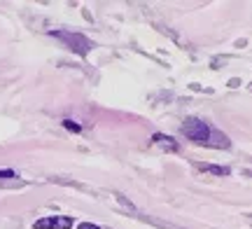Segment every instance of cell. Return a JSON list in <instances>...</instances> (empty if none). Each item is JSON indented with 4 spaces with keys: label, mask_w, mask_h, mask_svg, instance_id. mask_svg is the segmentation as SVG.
<instances>
[{
    "label": "cell",
    "mask_w": 252,
    "mask_h": 229,
    "mask_svg": "<svg viewBox=\"0 0 252 229\" xmlns=\"http://www.w3.org/2000/svg\"><path fill=\"white\" fill-rule=\"evenodd\" d=\"M182 133L189 138V140H194L196 145H206V147H229V138L222 133V131H217L213 129L208 122L198 117H187L182 122Z\"/></svg>",
    "instance_id": "6da1fadb"
},
{
    "label": "cell",
    "mask_w": 252,
    "mask_h": 229,
    "mask_svg": "<svg viewBox=\"0 0 252 229\" xmlns=\"http://www.w3.org/2000/svg\"><path fill=\"white\" fill-rule=\"evenodd\" d=\"M52 37H56V40H61V42H65V45L70 47L75 54H89L91 47H94V42H91L89 37L80 35V33H68V31H52Z\"/></svg>",
    "instance_id": "7a4b0ae2"
},
{
    "label": "cell",
    "mask_w": 252,
    "mask_h": 229,
    "mask_svg": "<svg viewBox=\"0 0 252 229\" xmlns=\"http://www.w3.org/2000/svg\"><path fill=\"white\" fill-rule=\"evenodd\" d=\"M35 229H70L72 218L70 215H49V218H40L33 225Z\"/></svg>",
    "instance_id": "3957f363"
},
{
    "label": "cell",
    "mask_w": 252,
    "mask_h": 229,
    "mask_svg": "<svg viewBox=\"0 0 252 229\" xmlns=\"http://www.w3.org/2000/svg\"><path fill=\"white\" fill-rule=\"evenodd\" d=\"M152 140H154V143H157V145L166 147L168 152H178V150H180V145H178V143H175V140H173L171 136H163V133H154V136H152Z\"/></svg>",
    "instance_id": "277c9868"
},
{
    "label": "cell",
    "mask_w": 252,
    "mask_h": 229,
    "mask_svg": "<svg viewBox=\"0 0 252 229\" xmlns=\"http://www.w3.org/2000/svg\"><path fill=\"white\" fill-rule=\"evenodd\" d=\"M198 171H206V173H213V175H229L231 171L226 166H215V164H196Z\"/></svg>",
    "instance_id": "5b68a950"
},
{
    "label": "cell",
    "mask_w": 252,
    "mask_h": 229,
    "mask_svg": "<svg viewBox=\"0 0 252 229\" xmlns=\"http://www.w3.org/2000/svg\"><path fill=\"white\" fill-rule=\"evenodd\" d=\"M63 127L68 129V131H72V133H80V131H82V127H80V124H75L72 119H65V122H63Z\"/></svg>",
    "instance_id": "8992f818"
},
{
    "label": "cell",
    "mask_w": 252,
    "mask_h": 229,
    "mask_svg": "<svg viewBox=\"0 0 252 229\" xmlns=\"http://www.w3.org/2000/svg\"><path fill=\"white\" fill-rule=\"evenodd\" d=\"M77 229H100L98 225H94V222H80L77 225Z\"/></svg>",
    "instance_id": "52a82bcc"
},
{
    "label": "cell",
    "mask_w": 252,
    "mask_h": 229,
    "mask_svg": "<svg viewBox=\"0 0 252 229\" xmlns=\"http://www.w3.org/2000/svg\"><path fill=\"white\" fill-rule=\"evenodd\" d=\"M0 178H14V171L12 168H0Z\"/></svg>",
    "instance_id": "ba28073f"
}]
</instances>
